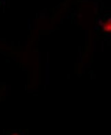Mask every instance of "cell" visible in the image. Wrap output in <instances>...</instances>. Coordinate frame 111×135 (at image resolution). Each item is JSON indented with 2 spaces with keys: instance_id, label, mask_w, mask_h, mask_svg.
I'll return each instance as SVG.
<instances>
[{
  "instance_id": "6da1fadb",
  "label": "cell",
  "mask_w": 111,
  "mask_h": 135,
  "mask_svg": "<svg viewBox=\"0 0 111 135\" xmlns=\"http://www.w3.org/2000/svg\"><path fill=\"white\" fill-rule=\"evenodd\" d=\"M12 135H19V134H17V133H15V134H12Z\"/></svg>"
},
{
  "instance_id": "7a4b0ae2",
  "label": "cell",
  "mask_w": 111,
  "mask_h": 135,
  "mask_svg": "<svg viewBox=\"0 0 111 135\" xmlns=\"http://www.w3.org/2000/svg\"><path fill=\"white\" fill-rule=\"evenodd\" d=\"M2 4V0H0V4Z\"/></svg>"
}]
</instances>
